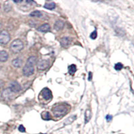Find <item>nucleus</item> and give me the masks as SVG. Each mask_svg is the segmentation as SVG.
Instances as JSON below:
<instances>
[{
  "label": "nucleus",
  "instance_id": "bb28decb",
  "mask_svg": "<svg viewBox=\"0 0 134 134\" xmlns=\"http://www.w3.org/2000/svg\"><path fill=\"white\" fill-rule=\"evenodd\" d=\"M40 134H42V133H40Z\"/></svg>",
  "mask_w": 134,
  "mask_h": 134
},
{
  "label": "nucleus",
  "instance_id": "f8f14e48",
  "mask_svg": "<svg viewBox=\"0 0 134 134\" xmlns=\"http://www.w3.org/2000/svg\"><path fill=\"white\" fill-rule=\"evenodd\" d=\"M8 54L7 52L2 50L0 51V62H5L8 61Z\"/></svg>",
  "mask_w": 134,
  "mask_h": 134
},
{
  "label": "nucleus",
  "instance_id": "b1692460",
  "mask_svg": "<svg viewBox=\"0 0 134 134\" xmlns=\"http://www.w3.org/2000/svg\"><path fill=\"white\" fill-rule=\"evenodd\" d=\"M44 114H46L45 116H43L44 119H48L50 118V114L48 112H44Z\"/></svg>",
  "mask_w": 134,
  "mask_h": 134
},
{
  "label": "nucleus",
  "instance_id": "7ed1b4c3",
  "mask_svg": "<svg viewBox=\"0 0 134 134\" xmlns=\"http://www.w3.org/2000/svg\"><path fill=\"white\" fill-rule=\"evenodd\" d=\"M10 40V36L7 31H2L0 32V43L2 44H6Z\"/></svg>",
  "mask_w": 134,
  "mask_h": 134
},
{
  "label": "nucleus",
  "instance_id": "1a4fd4ad",
  "mask_svg": "<svg viewBox=\"0 0 134 134\" xmlns=\"http://www.w3.org/2000/svg\"><path fill=\"white\" fill-rule=\"evenodd\" d=\"M13 96V93L10 90V88L5 89L2 93V97L6 99H10Z\"/></svg>",
  "mask_w": 134,
  "mask_h": 134
},
{
  "label": "nucleus",
  "instance_id": "f257e3e1",
  "mask_svg": "<svg viewBox=\"0 0 134 134\" xmlns=\"http://www.w3.org/2000/svg\"><path fill=\"white\" fill-rule=\"evenodd\" d=\"M52 113L56 117H61L64 115L67 112V108L63 105H60L59 106L54 107L52 109Z\"/></svg>",
  "mask_w": 134,
  "mask_h": 134
},
{
  "label": "nucleus",
  "instance_id": "4be33fe9",
  "mask_svg": "<svg viewBox=\"0 0 134 134\" xmlns=\"http://www.w3.org/2000/svg\"><path fill=\"white\" fill-rule=\"evenodd\" d=\"M90 37H91V39H93V40L96 39L97 37V31H93V32L91 34Z\"/></svg>",
  "mask_w": 134,
  "mask_h": 134
},
{
  "label": "nucleus",
  "instance_id": "a878e982",
  "mask_svg": "<svg viewBox=\"0 0 134 134\" xmlns=\"http://www.w3.org/2000/svg\"><path fill=\"white\" fill-rule=\"evenodd\" d=\"M92 79V73L91 72H89V81H91Z\"/></svg>",
  "mask_w": 134,
  "mask_h": 134
},
{
  "label": "nucleus",
  "instance_id": "412c9836",
  "mask_svg": "<svg viewBox=\"0 0 134 134\" xmlns=\"http://www.w3.org/2000/svg\"><path fill=\"white\" fill-rule=\"evenodd\" d=\"M122 68H123V64L120 62H118L115 65V69L116 70H121Z\"/></svg>",
  "mask_w": 134,
  "mask_h": 134
},
{
  "label": "nucleus",
  "instance_id": "393cba45",
  "mask_svg": "<svg viewBox=\"0 0 134 134\" xmlns=\"http://www.w3.org/2000/svg\"><path fill=\"white\" fill-rule=\"evenodd\" d=\"M112 118H113V117H112L111 115H107V116H106V119H107V121H111V120L112 119Z\"/></svg>",
  "mask_w": 134,
  "mask_h": 134
},
{
  "label": "nucleus",
  "instance_id": "f03ea898",
  "mask_svg": "<svg viewBox=\"0 0 134 134\" xmlns=\"http://www.w3.org/2000/svg\"><path fill=\"white\" fill-rule=\"evenodd\" d=\"M24 48V44L22 41L20 39L13 40L10 46V49L13 52L17 53L20 52Z\"/></svg>",
  "mask_w": 134,
  "mask_h": 134
},
{
  "label": "nucleus",
  "instance_id": "9d476101",
  "mask_svg": "<svg viewBox=\"0 0 134 134\" xmlns=\"http://www.w3.org/2000/svg\"><path fill=\"white\" fill-rule=\"evenodd\" d=\"M64 23L62 20H58L55 22L54 25V28L57 31H60L64 28Z\"/></svg>",
  "mask_w": 134,
  "mask_h": 134
},
{
  "label": "nucleus",
  "instance_id": "f3484780",
  "mask_svg": "<svg viewBox=\"0 0 134 134\" xmlns=\"http://www.w3.org/2000/svg\"><path fill=\"white\" fill-rule=\"evenodd\" d=\"M76 118V115H72V116H70V117H69L68 118L66 119V120L65 121V122H64V125H68L72 123V122L75 120Z\"/></svg>",
  "mask_w": 134,
  "mask_h": 134
},
{
  "label": "nucleus",
  "instance_id": "20e7f679",
  "mask_svg": "<svg viewBox=\"0 0 134 134\" xmlns=\"http://www.w3.org/2000/svg\"><path fill=\"white\" fill-rule=\"evenodd\" d=\"M34 66L26 64L24 67L23 68V74H24V76H30L32 75V74H34Z\"/></svg>",
  "mask_w": 134,
  "mask_h": 134
},
{
  "label": "nucleus",
  "instance_id": "4468645a",
  "mask_svg": "<svg viewBox=\"0 0 134 134\" xmlns=\"http://www.w3.org/2000/svg\"><path fill=\"white\" fill-rule=\"evenodd\" d=\"M37 62V57L36 56H30L28 59V61H26L27 65H30V66H34V65Z\"/></svg>",
  "mask_w": 134,
  "mask_h": 134
},
{
  "label": "nucleus",
  "instance_id": "5701e85b",
  "mask_svg": "<svg viewBox=\"0 0 134 134\" xmlns=\"http://www.w3.org/2000/svg\"><path fill=\"white\" fill-rule=\"evenodd\" d=\"M18 129H19V131L20 132H25V131H26V129H25V127L22 125H20Z\"/></svg>",
  "mask_w": 134,
  "mask_h": 134
},
{
  "label": "nucleus",
  "instance_id": "ddd939ff",
  "mask_svg": "<svg viewBox=\"0 0 134 134\" xmlns=\"http://www.w3.org/2000/svg\"><path fill=\"white\" fill-rule=\"evenodd\" d=\"M22 64V60L20 58L13 59L12 61V65H13L15 68H20Z\"/></svg>",
  "mask_w": 134,
  "mask_h": 134
},
{
  "label": "nucleus",
  "instance_id": "6e6552de",
  "mask_svg": "<svg viewBox=\"0 0 134 134\" xmlns=\"http://www.w3.org/2000/svg\"><path fill=\"white\" fill-rule=\"evenodd\" d=\"M42 94L43 98L45 100H50L52 98V93L50 89H48V88H44L42 91Z\"/></svg>",
  "mask_w": 134,
  "mask_h": 134
},
{
  "label": "nucleus",
  "instance_id": "aec40b11",
  "mask_svg": "<svg viewBox=\"0 0 134 134\" xmlns=\"http://www.w3.org/2000/svg\"><path fill=\"white\" fill-rule=\"evenodd\" d=\"M4 11H6V12H8V11H10L11 9V4H10V2H7L5 3L4 4Z\"/></svg>",
  "mask_w": 134,
  "mask_h": 134
},
{
  "label": "nucleus",
  "instance_id": "0eeeda50",
  "mask_svg": "<svg viewBox=\"0 0 134 134\" xmlns=\"http://www.w3.org/2000/svg\"><path fill=\"white\" fill-rule=\"evenodd\" d=\"M72 42V39L70 37H64L61 40V45L62 47L64 48H67L70 46V44Z\"/></svg>",
  "mask_w": 134,
  "mask_h": 134
},
{
  "label": "nucleus",
  "instance_id": "2eb2a0df",
  "mask_svg": "<svg viewBox=\"0 0 134 134\" xmlns=\"http://www.w3.org/2000/svg\"><path fill=\"white\" fill-rule=\"evenodd\" d=\"M91 111L90 109L86 110L85 111V123H87L90 121V119L91 118Z\"/></svg>",
  "mask_w": 134,
  "mask_h": 134
},
{
  "label": "nucleus",
  "instance_id": "423d86ee",
  "mask_svg": "<svg viewBox=\"0 0 134 134\" xmlns=\"http://www.w3.org/2000/svg\"><path fill=\"white\" fill-rule=\"evenodd\" d=\"M49 62L46 60H41L37 64V68L40 70H44L49 66Z\"/></svg>",
  "mask_w": 134,
  "mask_h": 134
},
{
  "label": "nucleus",
  "instance_id": "a211bd4d",
  "mask_svg": "<svg viewBox=\"0 0 134 134\" xmlns=\"http://www.w3.org/2000/svg\"><path fill=\"white\" fill-rule=\"evenodd\" d=\"M30 16L32 17H40L42 16V13L40 11L36 10V11H32V12H31V13H30Z\"/></svg>",
  "mask_w": 134,
  "mask_h": 134
},
{
  "label": "nucleus",
  "instance_id": "dca6fc26",
  "mask_svg": "<svg viewBox=\"0 0 134 134\" xmlns=\"http://www.w3.org/2000/svg\"><path fill=\"white\" fill-rule=\"evenodd\" d=\"M46 9L48 10H54L56 8V4L54 2H49V3H46L44 6Z\"/></svg>",
  "mask_w": 134,
  "mask_h": 134
},
{
  "label": "nucleus",
  "instance_id": "6ab92c4d",
  "mask_svg": "<svg viewBox=\"0 0 134 134\" xmlns=\"http://www.w3.org/2000/svg\"><path fill=\"white\" fill-rule=\"evenodd\" d=\"M76 71V66L74 64H71L70 66H68V72L70 74H74V73Z\"/></svg>",
  "mask_w": 134,
  "mask_h": 134
},
{
  "label": "nucleus",
  "instance_id": "39448f33",
  "mask_svg": "<svg viewBox=\"0 0 134 134\" xmlns=\"http://www.w3.org/2000/svg\"><path fill=\"white\" fill-rule=\"evenodd\" d=\"M10 89L13 93H18L21 91L22 87L20 83L17 81H13L10 83Z\"/></svg>",
  "mask_w": 134,
  "mask_h": 134
},
{
  "label": "nucleus",
  "instance_id": "9b49d317",
  "mask_svg": "<svg viewBox=\"0 0 134 134\" xmlns=\"http://www.w3.org/2000/svg\"><path fill=\"white\" fill-rule=\"evenodd\" d=\"M38 30L42 32H47L50 30V26L48 24H44L38 28Z\"/></svg>",
  "mask_w": 134,
  "mask_h": 134
}]
</instances>
